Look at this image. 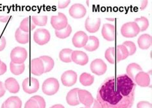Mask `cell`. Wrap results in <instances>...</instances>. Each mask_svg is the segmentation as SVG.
<instances>
[{
	"label": "cell",
	"mask_w": 152,
	"mask_h": 108,
	"mask_svg": "<svg viewBox=\"0 0 152 108\" xmlns=\"http://www.w3.org/2000/svg\"><path fill=\"white\" fill-rule=\"evenodd\" d=\"M7 70V67L6 64L1 62V64H0V75L5 74Z\"/></svg>",
	"instance_id": "ab89813d"
},
{
	"label": "cell",
	"mask_w": 152,
	"mask_h": 108,
	"mask_svg": "<svg viewBox=\"0 0 152 108\" xmlns=\"http://www.w3.org/2000/svg\"><path fill=\"white\" fill-rule=\"evenodd\" d=\"M134 82L141 87H148L150 84V77L148 73L140 72L135 75Z\"/></svg>",
	"instance_id": "e0dca14e"
},
{
	"label": "cell",
	"mask_w": 152,
	"mask_h": 108,
	"mask_svg": "<svg viewBox=\"0 0 152 108\" xmlns=\"http://www.w3.org/2000/svg\"><path fill=\"white\" fill-rule=\"evenodd\" d=\"M6 39L2 35L0 34V51H3L6 47Z\"/></svg>",
	"instance_id": "f35d334b"
},
{
	"label": "cell",
	"mask_w": 152,
	"mask_h": 108,
	"mask_svg": "<svg viewBox=\"0 0 152 108\" xmlns=\"http://www.w3.org/2000/svg\"><path fill=\"white\" fill-rule=\"evenodd\" d=\"M134 22L137 24L140 29V32L144 31L148 29L149 26V21L145 17H141L140 18H136Z\"/></svg>",
	"instance_id": "d6a6232c"
},
{
	"label": "cell",
	"mask_w": 152,
	"mask_h": 108,
	"mask_svg": "<svg viewBox=\"0 0 152 108\" xmlns=\"http://www.w3.org/2000/svg\"><path fill=\"white\" fill-rule=\"evenodd\" d=\"M85 108H102V106L97 101V100H94L93 104L91 107H86Z\"/></svg>",
	"instance_id": "7bdbcfd3"
},
{
	"label": "cell",
	"mask_w": 152,
	"mask_h": 108,
	"mask_svg": "<svg viewBox=\"0 0 152 108\" xmlns=\"http://www.w3.org/2000/svg\"><path fill=\"white\" fill-rule=\"evenodd\" d=\"M88 36L87 34L82 31H79L76 33L73 39H72V42H73V44L75 47L81 48L83 47L88 41Z\"/></svg>",
	"instance_id": "7c38bea8"
},
{
	"label": "cell",
	"mask_w": 152,
	"mask_h": 108,
	"mask_svg": "<svg viewBox=\"0 0 152 108\" xmlns=\"http://www.w3.org/2000/svg\"><path fill=\"white\" fill-rule=\"evenodd\" d=\"M135 88V83L126 74L108 78L99 88L97 101L102 108H130Z\"/></svg>",
	"instance_id": "6da1fadb"
},
{
	"label": "cell",
	"mask_w": 152,
	"mask_h": 108,
	"mask_svg": "<svg viewBox=\"0 0 152 108\" xmlns=\"http://www.w3.org/2000/svg\"><path fill=\"white\" fill-rule=\"evenodd\" d=\"M25 108H39L37 102L32 98L30 99L25 105Z\"/></svg>",
	"instance_id": "8d00e7d4"
},
{
	"label": "cell",
	"mask_w": 152,
	"mask_h": 108,
	"mask_svg": "<svg viewBox=\"0 0 152 108\" xmlns=\"http://www.w3.org/2000/svg\"><path fill=\"white\" fill-rule=\"evenodd\" d=\"M139 47L142 49H147L151 46L152 38L148 34H144L140 36L137 40Z\"/></svg>",
	"instance_id": "44dd1931"
},
{
	"label": "cell",
	"mask_w": 152,
	"mask_h": 108,
	"mask_svg": "<svg viewBox=\"0 0 152 108\" xmlns=\"http://www.w3.org/2000/svg\"><path fill=\"white\" fill-rule=\"evenodd\" d=\"M79 90V88H74L68 92L66 97V101L68 104L75 106L80 104L78 97V91Z\"/></svg>",
	"instance_id": "d6986e66"
},
{
	"label": "cell",
	"mask_w": 152,
	"mask_h": 108,
	"mask_svg": "<svg viewBox=\"0 0 152 108\" xmlns=\"http://www.w3.org/2000/svg\"><path fill=\"white\" fill-rule=\"evenodd\" d=\"M31 74L37 75V76L45 73V66H44L43 62L41 58H34L31 60Z\"/></svg>",
	"instance_id": "9a60e30c"
},
{
	"label": "cell",
	"mask_w": 152,
	"mask_h": 108,
	"mask_svg": "<svg viewBox=\"0 0 152 108\" xmlns=\"http://www.w3.org/2000/svg\"><path fill=\"white\" fill-rule=\"evenodd\" d=\"M70 3V1H62L58 2L59 9H65Z\"/></svg>",
	"instance_id": "60d3db41"
},
{
	"label": "cell",
	"mask_w": 152,
	"mask_h": 108,
	"mask_svg": "<svg viewBox=\"0 0 152 108\" xmlns=\"http://www.w3.org/2000/svg\"><path fill=\"white\" fill-rule=\"evenodd\" d=\"M5 88L12 94L18 93L20 86L17 80L13 78H9L5 80Z\"/></svg>",
	"instance_id": "ac0fdd59"
},
{
	"label": "cell",
	"mask_w": 152,
	"mask_h": 108,
	"mask_svg": "<svg viewBox=\"0 0 152 108\" xmlns=\"http://www.w3.org/2000/svg\"><path fill=\"white\" fill-rule=\"evenodd\" d=\"M51 24L55 30H61L68 25L67 18L63 13L59 12L58 15L51 16Z\"/></svg>",
	"instance_id": "8992f818"
},
{
	"label": "cell",
	"mask_w": 152,
	"mask_h": 108,
	"mask_svg": "<svg viewBox=\"0 0 152 108\" xmlns=\"http://www.w3.org/2000/svg\"><path fill=\"white\" fill-rule=\"evenodd\" d=\"M147 4H148V1H142L141 2V10L145 9L147 6Z\"/></svg>",
	"instance_id": "f6af8a7d"
},
{
	"label": "cell",
	"mask_w": 152,
	"mask_h": 108,
	"mask_svg": "<svg viewBox=\"0 0 152 108\" xmlns=\"http://www.w3.org/2000/svg\"><path fill=\"white\" fill-rule=\"evenodd\" d=\"M99 42L97 37L94 36H90L88 37V41L86 46L83 47L84 49L89 52H92L96 50L99 47Z\"/></svg>",
	"instance_id": "603a6c76"
},
{
	"label": "cell",
	"mask_w": 152,
	"mask_h": 108,
	"mask_svg": "<svg viewBox=\"0 0 152 108\" xmlns=\"http://www.w3.org/2000/svg\"><path fill=\"white\" fill-rule=\"evenodd\" d=\"M105 57L107 60L111 64L117 63V55L115 47H109L106 50Z\"/></svg>",
	"instance_id": "4316f807"
},
{
	"label": "cell",
	"mask_w": 152,
	"mask_h": 108,
	"mask_svg": "<svg viewBox=\"0 0 152 108\" xmlns=\"http://www.w3.org/2000/svg\"><path fill=\"white\" fill-rule=\"evenodd\" d=\"M15 38L18 43L25 44V43H27L29 42L30 34L29 33L23 31L19 28L15 33Z\"/></svg>",
	"instance_id": "cb8c5ba5"
},
{
	"label": "cell",
	"mask_w": 152,
	"mask_h": 108,
	"mask_svg": "<svg viewBox=\"0 0 152 108\" xmlns=\"http://www.w3.org/2000/svg\"><path fill=\"white\" fill-rule=\"evenodd\" d=\"M103 37L108 41H113L115 38V28L110 24H105L102 30Z\"/></svg>",
	"instance_id": "5bb4252c"
},
{
	"label": "cell",
	"mask_w": 152,
	"mask_h": 108,
	"mask_svg": "<svg viewBox=\"0 0 152 108\" xmlns=\"http://www.w3.org/2000/svg\"><path fill=\"white\" fill-rule=\"evenodd\" d=\"M51 35L48 30L40 28L36 30L34 33V40L37 44L43 46L50 41Z\"/></svg>",
	"instance_id": "52a82bcc"
},
{
	"label": "cell",
	"mask_w": 152,
	"mask_h": 108,
	"mask_svg": "<svg viewBox=\"0 0 152 108\" xmlns=\"http://www.w3.org/2000/svg\"><path fill=\"white\" fill-rule=\"evenodd\" d=\"M3 104L6 108H21L22 107L21 100L17 96L8 98Z\"/></svg>",
	"instance_id": "7402d4cb"
},
{
	"label": "cell",
	"mask_w": 152,
	"mask_h": 108,
	"mask_svg": "<svg viewBox=\"0 0 152 108\" xmlns=\"http://www.w3.org/2000/svg\"><path fill=\"white\" fill-rule=\"evenodd\" d=\"M72 32L71 26L68 25L65 28H64L61 30H55V35L59 38H66L68 37H69Z\"/></svg>",
	"instance_id": "836d02e7"
},
{
	"label": "cell",
	"mask_w": 152,
	"mask_h": 108,
	"mask_svg": "<svg viewBox=\"0 0 152 108\" xmlns=\"http://www.w3.org/2000/svg\"><path fill=\"white\" fill-rule=\"evenodd\" d=\"M35 25L33 23L32 21H31L30 17H28L25 19H24L20 24L19 28L23 31L29 33L31 30H33L35 28Z\"/></svg>",
	"instance_id": "d4e9b609"
},
{
	"label": "cell",
	"mask_w": 152,
	"mask_h": 108,
	"mask_svg": "<svg viewBox=\"0 0 152 108\" xmlns=\"http://www.w3.org/2000/svg\"><path fill=\"white\" fill-rule=\"evenodd\" d=\"M91 70L95 74L102 75L106 72L107 66L102 59H96L91 63Z\"/></svg>",
	"instance_id": "ba28073f"
},
{
	"label": "cell",
	"mask_w": 152,
	"mask_h": 108,
	"mask_svg": "<svg viewBox=\"0 0 152 108\" xmlns=\"http://www.w3.org/2000/svg\"><path fill=\"white\" fill-rule=\"evenodd\" d=\"M122 45L126 47L128 51H129V56L133 55L134 54H135V53L136 52V46L133 42L126 41L124 42Z\"/></svg>",
	"instance_id": "e575fe53"
},
{
	"label": "cell",
	"mask_w": 152,
	"mask_h": 108,
	"mask_svg": "<svg viewBox=\"0 0 152 108\" xmlns=\"http://www.w3.org/2000/svg\"><path fill=\"white\" fill-rule=\"evenodd\" d=\"M5 90L6 89L5 86H4L3 83L1 81H0V98L2 97L3 96L5 95V91H6Z\"/></svg>",
	"instance_id": "b9f144b4"
},
{
	"label": "cell",
	"mask_w": 152,
	"mask_h": 108,
	"mask_svg": "<svg viewBox=\"0 0 152 108\" xmlns=\"http://www.w3.org/2000/svg\"><path fill=\"white\" fill-rule=\"evenodd\" d=\"M31 98L35 100L36 102H37L39 108H46V104L45 100L44 99L43 97H41V96L39 95H35Z\"/></svg>",
	"instance_id": "d590c367"
},
{
	"label": "cell",
	"mask_w": 152,
	"mask_h": 108,
	"mask_svg": "<svg viewBox=\"0 0 152 108\" xmlns=\"http://www.w3.org/2000/svg\"><path fill=\"white\" fill-rule=\"evenodd\" d=\"M11 62L15 64L24 63L28 57L27 51L24 47H15L10 53Z\"/></svg>",
	"instance_id": "3957f363"
},
{
	"label": "cell",
	"mask_w": 152,
	"mask_h": 108,
	"mask_svg": "<svg viewBox=\"0 0 152 108\" xmlns=\"http://www.w3.org/2000/svg\"><path fill=\"white\" fill-rule=\"evenodd\" d=\"M1 59H0V64H1Z\"/></svg>",
	"instance_id": "681fc988"
},
{
	"label": "cell",
	"mask_w": 152,
	"mask_h": 108,
	"mask_svg": "<svg viewBox=\"0 0 152 108\" xmlns=\"http://www.w3.org/2000/svg\"><path fill=\"white\" fill-rule=\"evenodd\" d=\"M39 58L42 59L44 66H45V73L49 72L53 69L55 63L53 58L48 56H42Z\"/></svg>",
	"instance_id": "83f0119b"
},
{
	"label": "cell",
	"mask_w": 152,
	"mask_h": 108,
	"mask_svg": "<svg viewBox=\"0 0 152 108\" xmlns=\"http://www.w3.org/2000/svg\"><path fill=\"white\" fill-rule=\"evenodd\" d=\"M115 48L117 55V62H119L120 61L125 59L127 57H129V51H128L125 46L123 45H118Z\"/></svg>",
	"instance_id": "484cf974"
},
{
	"label": "cell",
	"mask_w": 152,
	"mask_h": 108,
	"mask_svg": "<svg viewBox=\"0 0 152 108\" xmlns=\"http://www.w3.org/2000/svg\"><path fill=\"white\" fill-rule=\"evenodd\" d=\"M25 69V65L24 63L22 64H15L13 62H10V69L11 72L14 75H20L21 74Z\"/></svg>",
	"instance_id": "4dcf8cb0"
},
{
	"label": "cell",
	"mask_w": 152,
	"mask_h": 108,
	"mask_svg": "<svg viewBox=\"0 0 152 108\" xmlns=\"http://www.w3.org/2000/svg\"><path fill=\"white\" fill-rule=\"evenodd\" d=\"M59 87L58 80L54 78H50L44 81L42 90L43 93L47 95H53L57 93Z\"/></svg>",
	"instance_id": "7a4b0ae2"
},
{
	"label": "cell",
	"mask_w": 152,
	"mask_h": 108,
	"mask_svg": "<svg viewBox=\"0 0 152 108\" xmlns=\"http://www.w3.org/2000/svg\"><path fill=\"white\" fill-rule=\"evenodd\" d=\"M106 20H107V21L113 22L114 21H115V19L114 18H106Z\"/></svg>",
	"instance_id": "7dc6e473"
},
{
	"label": "cell",
	"mask_w": 152,
	"mask_h": 108,
	"mask_svg": "<svg viewBox=\"0 0 152 108\" xmlns=\"http://www.w3.org/2000/svg\"><path fill=\"white\" fill-rule=\"evenodd\" d=\"M10 17L8 15H0V22H6L9 21Z\"/></svg>",
	"instance_id": "ee69618b"
},
{
	"label": "cell",
	"mask_w": 152,
	"mask_h": 108,
	"mask_svg": "<svg viewBox=\"0 0 152 108\" xmlns=\"http://www.w3.org/2000/svg\"><path fill=\"white\" fill-rule=\"evenodd\" d=\"M71 60L80 65H86L89 62V57L84 52L74 51L71 54Z\"/></svg>",
	"instance_id": "4fadbf2b"
},
{
	"label": "cell",
	"mask_w": 152,
	"mask_h": 108,
	"mask_svg": "<svg viewBox=\"0 0 152 108\" xmlns=\"http://www.w3.org/2000/svg\"><path fill=\"white\" fill-rule=\"evenodd\" d=\"M73 51L71 49H64L59 53L60 59L64 63L71 62V54Z\"/></svg>",
	"instance_id": "f546056e"
},
{
	"label": "cell",
	"mask_w": 152,
	"mask_h": 108,
	"mask_svg": "<svg viewBox=\"0 0 152 108\" xmlns=\"http://www.w3.org/2000/svg\"><path fill=\"white\" fill-rule=\"evenodd\" d=\"M140 32V29L135 22H126L121 28V35L126 38H132L137 36Z\"/></svg>",
	"instance_id": "277c9868"
},
{
	"label": "cell",
	"mask_w": 152,
	"mask_h": 108,
	"mask_svg": "<svg viewBox=\"0 0 152 108\" xmlns=\"http://www.w3.org/2000/svg\"><path fill=\"white\" fill-rule=\"evenodd\" d=\"M81 108H85V107H81Z\"/></svg>",
	"instance_id": "f907efd6"
},
{
	"label": "cell",
	"mask_w": 152,
	"mask_h": 108,
	"mask_svg": "<svg viewBox=\"0 0 152 108\" xmlns=\"http://www.w3.org/2000/svg\"><path fill=\"white\" fill-rule=\"evenodd\" d=\"M61 81L66 86H72L77 81V74L73 70H67L61 76Z\"/></svg>",
	"instance_id": "9c48e42d"
},
{
	"label": "cell",
	"mask_w": 152,
	"mask_h": 108,
	"mask_svg": "<svg viewBox=\"0 0 152 108\" xmlns=\"http://www.w3.org/2000/svg\"><path fill=\"white\" fill-rule=\"evenodd\" d=\"M1 108H6V107H5V105H4V104H2Z\"/></svg>",
	"instance_id": "c3c4849f"
},
{
	"label": "cell",
	"mask_w": 152,
	"mask_h": 108,
	"mask_svg": "<svg viewBox=\"0 0 152 108\" xmlns=\"http://www.w3.org/2000/svg\"><path fill=\"white\" fill-rule=\"evenodd\" d=\"M137 108H152V105L149 102L141 101L137 104Z\"/></svg>",
	"instance_id": "74e56055"
},
{
	"label": "cell",
	"mask_w": 152,
	"mask_h": 108,
	"mask_svg": "<svg viewBox=\"0 0 152 108\" xmlns=\"http://www.w3.org/2000/svg\"><path fill=\"white\" fill-rule=\"evenodd\" d=\"M94 81V77L89 73H82L80 76V82L83 86H91L93 84Z\"/></svg>",
	"instance_id": "f1b7e54d"
},
{
	"label": "cell",
	"mask_w": 152,
	"mask_h": 108,
	"mask_svg": "<svg viewBox=\"0 0 152 108\" xmlns=\"http://www.w3.org/2000/svg\"><path fill=\"white\" fill-rule=\"evenodd\" d=\"M23 89L28 94L37 92L39 88V81L34 78H28L24 80L22 83Z\"/></svg>",
	"instance_id": "5b68a950"
},
{
	"label": "cell",
	"mask_w": 152,
	"mask_h": 108,
	"mask_svg": "<svg viewBox=\"0 0 152 108\" xmlns=\"http://www.w3.org/2000/svg\"><path fill=\"white\" fill-rule=\"evenodd\" d=\"M142 71V67L139 64L132 63L129 64L126 67V75L134 81L135 75L140 72Z\"/></svg>",
	"instance_id": "ffe728a7"
},
{
	"label": "cell",
	"mask_w": 152,
	"mask_h": 108,
	"mask_svg": "<svg viewBox=\"0 0 152 108\" xmlns=\"http://www.w3.org/2000/svg\"><path fill=\"white\" fill-rule=\"evenodd\" d=\"M31 19V21L35 26H44L46 25L48 22L47 15H33Z\"/></svg>",
	"instance_id": "1f68e13d"
},
{
	"label": "cell",
	"mask_w": 152,
	"mask_h": 108,
	"mask_svg": "<svg viewBox=\"0 0 152 108\" xmlns=\"http://www.w3.org/2000/svg\"><path fill=\"white\" fill-rule=\"evenodd\" d=\"M69 12L72 17L75 19H80L86 15L87 10L85 7L82 4L76 3L71 7Z\"/></svg>",
	"instance_id": "8fae6325"
},
{
	"label": "cell",
	"mask_w": 152,
	"mask_h": 108,
	"mask_svg": "<svg viewBox=\"0 0 152 108\" xmlns=\"http://www.w3.org/2000/svg\"><path fill=\"white\" fill-rule=\"evenodd\" d=\"M101 25V19L99 18L91 19L88 17L85 22V27L89 33H96L99 29Z\"/></svg>",
	"instance_id": "2e32d148"
},
{
	"label": "cell",
	"mask_w": 152,
	"mask_h": 108,
	"mask_svg": "<svg viewBox=\"0 0 152 108\" xmlns=\"http://www.w3.org/2000/svg\"><path fill=\"white\" fill-rule=\"evenodd\" d=\"M78 97L80 103H82L86 107H91L94 100L89 91L86 90L80 89L78 91Z\"/></svg>",
	"instance_id": "30bf717a"
},
{
	"label": "cell",
	"mask_w": 152,
	"mask_h": 108,
	"mask_svg": "<svg viewBox=\"0 0 152 108\" xmlns=\"http://www.w3.org/2000/svg\"><path fill=\"white\" fill-rule=\"evenodd\" d=\"M50 108H65V107L61 104H56V105L51 106Z\"/></svg>",
	"instance_id": "bcb514c9"
}]
</instances>
